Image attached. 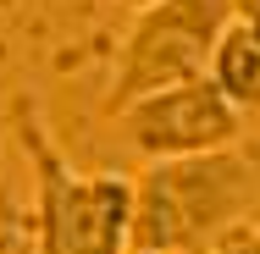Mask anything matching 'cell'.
<instances>
[{
  "label": "cell",
  "instance_id": "5b68a950",
  "mask_svg": "<svg viewBox=\"0 0 260 254\" xmlns=\"http://www.w3.org/2000/svg\"><path fill=\"white\" fill-rule=\"evenodd\" d=\"M210 78H216V89L238 105L249 122H260V22L238 17L221 33L216 61H210Z\"/></svg>",
  "mask_w": 260,
  "mask_h": 254
},
{
  "label": "cell",
  "instance_id": "3957f363",
  "mask_svg": "<svg viewBox=\"0 0 260 254\" xmlns=\"http://www.w3.org/2000/svg\"><path fill=\"white\" fill-rule=\"evenodd\" d=\"M238 22V0H160L150 11H133V28L116 50V72L105 89V116H122L133 100L210 78V61L221 33Z\"/></svg>",
  "mask_w": 260,
  "mask_h": 254
},
{
  "label": "cell",
  "instance_id": "8992f818",
  "mask_svg": "<svg viewBox=\"0 0 260 254\" xmlns=\"http://www.w3.org/2000/svg\"><path fill=\"white\" fill-rule=\"evenodd\" d=\"M238 254H260V221L249 227V232H244V249H238Z\"/></svg>",
  "mask_w": 260,
  "mask_h": 254
},
{
  "label": "cell",
  "instance_id": "ba28073f",
  "mask_svg": "<svg viewBox=\"0 0 260 254\" xmlns=\"http://www.w3.org/2000/svg\"><path fill=\"white\" fill-rule=\"evenodd\" d=\"M260 11V0H238V17H255Z\"/></svg>",
  "mask_w": 260,
  "mask_h": 254
},
{
  "label": "cell",
  "instance_id": "52a82bcc",
  "mask_svg": "<svg viewBox=\"0 0 260 254\" xmlns=\"http://www.w3.org/2000/svg\"><path fill=\"white\" fill-rule=\"evenodd\" d=\"M127 11H150V6H160V0H122Z\"/></svg>",
  "mask_w": 260,
  "mask_h": 254
},
{
  "label": "cell",
  "instance_id": "9c48e42d",
  "mask_svg": "<svg viewBox=\"0 0 260 254\" xmlns=\"http://www.w3.org/2000/svg\"><path fill=\"white\" fill-rule=\"evenodd\" d=\"M133 254H144V249H133Z\"/></svg>",
  "mask_w": 260,
  "mask_h": 254
},
{
  "label": "cell",
  "instance_id": "6da1fadb",
  "mask_svg": "<svg viewBox=\"0 0 260 254\" xmlns=\"http://www.w3.org/2000/svg\"><path fill=\"white\" fill-rule=\"evenodd\" d=\"M133 204V249L210 254L260 215V155L244 144L188 160H150Z\"/></svg>",
  "mask_w": 260,
  "mask_h": 254
},
{
  "label": "cell",
  "instance_id": "277c9868",
  "mask_svg": "<svg viewBox=\"0 0 260 254\" xmlns=\"http://www.w3.org/2000/svg\"><path fill=\"white\" fill-rule=\"evenodd\" d=\"M111 122H116L122 144L144 166L150 160H188V155L233 150L249 133V116L216 89V78H188V83L155 89V94L133 100Z\"/></svg>",
  "mask_w": 260,
  "mask_h": 254
},
{
  "label": "cell",
  "instance_id": "7a4b0ae2",
  "mask_svg": "<svg viewBox=\"0 0 260 254\" xmlns=\"http://www.w3.org/2000/svg\"><path fill=\"white\" fill-rule=\"evenodd\" d=\"M22 144L34 160V243L39 254H133L139 183L122 171H78L22 116Z\"/></svg>",
  "mask_w": 260,
  "mask_h": 254
}]
</instances>
